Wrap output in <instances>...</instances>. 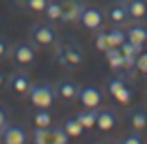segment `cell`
Returning <instances> with one entry per match:
<instances>
[{
    "label": "cell",
    "instance_id": "6da1fadb",
    "mask_svg": "<svg viewBox=\"0 0 147 144\" xmlns=\"http://www.w3.org/2000/svg\"><path fill=\"white\" fill-rule=\"evenodd\" d=\"M28 99H30L32 108H50L54 101V86L48 82H32L30 90H28Z\"/></svg>",
    "mask_w": 147,
    "mask_h": 144
},
{
    "label": "cell",
    "instance_id": "7a4b0ae2",
    "mask_svg": "<svg viewBox=\"0 0 147 144\" xmlns=\"http://www.w3.org/2000/svg\"><path fill=\"white\" fill-rule=\"evenodd\" d=\"M56 60H59L63 67L74 69V67H80V65H82L84 54L76 43H63V45H59V50H56Z\"/></svg>",
    "mask_w": 147,
    "mask_h": 144
},
{
    "label": "cell",
    "instance_id": "3957f363",
    "mask_svg": "<svg viewBox=\"0 0 147 144\" xmlns=\"http://www.w3.org/2000/svg\"><path fill=\"white\" fill-rule=\"evenodd\" d=\"M28 37H30V43L37 45V47H48L56 41V30L48 24H32L30 30H28Z\"/></svg>",
    "mask_w": 147,
    "mask_h": 144
},
{
    "label": "cell",
    "instance_id": "277c9868",
    "mask_svg": "<svg viewBox=\"0 0 147 144\" xmlns=\"http://www.w3.org/2000/svg\"><path fill=\"white\" fill-rule=\"evenodd\" d=\"M9 56L15 65L20 67H28V65L35 63V47L32 43H24V41H18L15 45L9 47Z\"/></svg>",
    "mask_w": 147,
    "mask_h": 144
},
{
    "label": "cell",
    "instance_id": "5b68a950",
    "mask_svg": "<svg viewBox=\"0 0 147 144\" xmlns=\"http://www.w3.org/2000/svg\"><path fill=\"white\" fill-rule=\"evenodd\" d=\"M26 140H28V131L22 125L7 123L0 129V142H5V144H24Z\"/></svg>",
    "mask_w": 147,
    "mask_h": 144
},
{
    "label": "cell",
    "instance_id": "8992f818",
    "mask_svg": "<svg viewBox=\"0 0 147 144\" xmlns=\"http://www.w3.org/2000/svg\"><path fill=\"white\" fill-rule=\"evenodd\" d=\"M82 11H84L82 0H61V22L65 24L78 22Z\"/></svg>",
    "mask_w": 147,
    "mask_h": 144
},
{
    "label": "cell",
    "instance_id": "52a82bcc",
    "mask_svg": "<svg viewBox=\"0 0 147 144\" xmlns=\"http://www.w3.org/2000/svg\"><path fill=\"white\" fill-rule=\"evenodd\" d=\"M7 86H9V90H11L13 95H28V90H30V86H32V80L28 77V73L15 71L13 75L9 77Z\"/></svg>",
    "mask_w": 147,
    "mask_h": 144
},
{
    "label": "cell",
    "instance_id": "ba28073f",
    "mask_svg": "<svg viewBox=\"0 0 147 144\" xmlns=\"http://www.w3.org/2000/svg\"><path fill=\"white\" fill-rule=\"evenodd\" d=\"M78 90H80L78 84L71 82V80H61L59 84L54 86V95L63 101V103H69V101L78 99Z\"/></svg>",
    "mask_w": 147,
    "mask_h": 144
},
{
    "label": "cell",
    "instance_id": "9c48e42d",
    "mask_svg": "<svg viewBox=\"0 0 147 144\" xmlns=\"http://www.w3.org/2000/svg\"><path fill=\"white\" fill-rule=\"evenodd\" d=\"M78 101L82 108H97L102 103V90L97 86H82L78 90Z\"/></svg>",
    "mask_w": 147,
    "mask_h": 144
},
{
    "label": "cell",
    "instance_id": "30bf717a",
    "mask_svg": "<svg viewBox=\"0 0 147 144\" xmlns=\"http://www.w3.org/2000/svg\"><path fill=\"white\" fill-rule=\"evenodd\" d=\"M102 19H104V13L95 7H84V11L80 13V19L78 22L82 24L87 30H97L102 26Z\"/></svg>",
    "mask_w": 147,
    "mask_h": 144
},
{
    "label": "cell",
    "instance_id": "8fae6325",
    "mask_svg": "<svg viewBox=\"0 0 147 144\" xmlns=\"http://www.w3.org/2000/svg\"><path fill=\"white\" fill-rule=\"evenodd\" d=\"M117 125V112L113 108H104V110H97V129L102 133H108L113 131Z\"/></svg>",
    "mask_w": 147,
    "mask_h": 144
},
{
    "label": "cell",
    "instance_id": "7c38bea8",
    "mask_svg": "<svg viewBox=\"0 0 147 144\" xmlns=\"http://www.w3.org/2000/svg\"><path fill=\"white\" fill-rule=\"evenodd\" d=\"M125 39H128V41H134V43L145 45V43H147V26L134 24V26L125 28Z\"/></svg>",
    "mask_w": 147,
    "mask_h": 144
},
{
    "label": "cell",
    "instance_id": "4fadbf2b",
    "mask_svg": "<svg viewBox=\"0 0 147 144\" xmlns=\"http://www.w3.org/2000/svg\"><path fill=\"white\" fill-rule=\"evenodd\" d=\"M125 9H128L130 17L143 19L147 15V2L145 0H125Z\"/></svg>",
    "mask_w": 147,
    "mask_h": 144
},
{
    "label": "cell",
    "instance_id": "5bb4252c",
    "mask_svg": "<svg viewBox=\"0 0 147 144\" xmlns=\"http://www.w3.org/2000/svg\"><path fill=\"white\" fill-rule=\"evenodd\" d=\"M130 125H132L134 131H143L147 127V112L143 108L130 110Z\"/></svg>",
    "mask_w": 147,
    "mask_h": 144
},
{
    "label": "cell",
    "instance_id": "9a60e30c",
    "mask_svg": "<svg viewBox=\"0 0 147 144\" xmlns=\"http://www.w3.org/2000/svg\"><path fill=\"white\" fill-rule=\"evenodd\" d=\"M61 125L65 127V131L69 133V138H80V135L84 133V127H82V123L78 121V116H67Z\"/></svg>",
    "mask_w": 147,
    "mask_h": 144
},
{
    "label": "cell",
    "instance_id": "2e32d148",
    "mask_svg": "<svg viewBox=\"0 0 147 144\" xmlns=\"http://www.w3.org/2000/svg\"><path fill=\"white\" fill-rule=\"evenodd\" d=\"M76 116H78V121L82 123L84 129H93V127H97V108H84L82 112H78Z\"/></svg>",
    "mask_w": 147,
    "mask_h": 144
},
{
    "label": "cell",
    "instance_id": "e0dca14e",
    "mask_svg": "<svg viewBox=\"0 0 147 144\" xmlns=\"http://www.w3.org/2000/svg\"><path fill=\"white\" fill-rule=\"evenodd\" d=\"M128 17L130 15H128V9H125V2H117L108 9V19L113 24H123Z\"/></svg>",
    "mask_w": 147,
    "mask_h": 144
},
{
    "label": "cell",
    "instance_id": "ac0fdd59",
    "mask_svg": "<svg viewBox=\"0 0 147 144\" xmlns=\"http://www.w3.org/2000/svg\"><path fill=\"white\" fill-rule=\"evenodd\" d=\"M104 56H106V63L110 65L113 71H119L121 69V63H123V52H121V47H108V50L104 52Z\"/></svg>",
    "mask_w": 147,
    "mask_h": 144
},
{
    "label": "cell",
    "instance_id": "d6986e66",
    "mask_svg": "<svg viewBox=\"0 0 147 144\" xmlns=\"http://www.w3.org/2000/svg\"><path fill=\"white\" fill-rule=\"evenodd\" d=\"M69 133L63 125H50V144H67Z\"/></svg>",
    "mask_w": 147,
    "mask_h": 144
},
{
    "label": "cell",
    "instance_id": "ffe728a7",
    "mask_svg": "<svg viewBox=\"0 0 147 144\" xmlns=\"http://www.w3.org/2000/svg\"><path fill=\"white\" fill-rule=\"evenodd\" d=\"M32 123H35V127H50L52 116H50V112H48V108H35V112H32Z\"/></svg>",
    "mask_w": 147,
    "mask_h": 144
},
{
    "label": "cell",
    "instance_id": "44dd1931",
    "mask_svg": "<svg viewBox=\"0 0 147 144\" xmlns=\"http://www.w3.org/2000/svg\"><path fill=\"white\" fill-rule=\"evenodd\" d=\"M28 140H32L35 144H50V127H35Z\"/></svg>",
    "mask_w": 147,
    "mask_h": 144
},
{
    "label": "cell",
    "instance_id": "7402d4cb",
    "mask_svg": "<svg viewBox=\"0 0 147 144\" xmlns=\"http://www.w3.org/2000/svg\"><path fill=\"white\" fill-rule=\"evenodd\" d=\"M106 39H108V47H121V43L125 41V30L110 28V30H106Z\"/></svg>",
    "mask_w": 147,
    "mask_h": 144
},
{
    "label": "cell",
    "instance_id": "603a6c76",
    "mask_svg": "<svg viewBox=\"0 0 147 144\" xmlns=\"http://www.w3.org/2000/svg\"><path fill=\"white\" fill-rule=\"evenodd\" d=\"M46 17L50 19V22H56V19H61V0H48V7H46Z\"/></svg>",
    "mask_w": 147,
    "mask_h": 144
},
{
    "label": "cell",
    "instance_id": "cb8c5ba5",
    "mask_svg": "<svg viewBox=\"0 0 147 144\" xmlns=\"http://www.w3.org/2000/svg\"><path fill=\"white\" fill-rule=\"evenodd\" d=\"M22 7H26L28 11H35V13H43L48 7V0H20Z\"/></svg>",
    "mask_w": 147,
    "mask_h": 144
},
{
    "label": "cell",
    "instance_id": "d4e9b609",
    "mask_svg": "<svg viewBox=\"0 0 147 144\" xmlns=\"http://www.w3.org/2000/svg\"><path fill=\"white\" fill-rule=\"evenodd\" d=\"M121 52L123 54H128V56H138L143 52V45L141 43H134V41H128L125 39L123 43H121Z\"/></svg>",
    "mask_w": 147,
    "mask_h": 144
},
{
    "label": "cell",
    "instance_id": "484cf974",
    "mask_svg": "<svg viewBox=\"0 0 147 144\" xmlns=\"http://www.w3.org/2000/svg\"><path fill=\"white\" fill-rule=\"evenodd\" d=\"M113 99H117L119 103H130V101H132V88H130L128 84H123L115 95H113Z\"/></svg>",
    "mask_w": 147,
    "mask_h": 144
},
{
    "label": "cell",
    "instance_id": "4316f807",
    "mask_svg": "<svg viewBox=\"0 0 147 144\" xmlns=\"http://www.w3.org/2000/svg\"><path fill=\"white\" fill-rule=\"evenodd\" d=\"M95 47L100 52L108 50V39H106V30H95Z\"/></svg>",
    "mask_w": 147,
    "mask_h": 144
},
{
    "label": "cell",
    "instance_id": "83f0119b",
    "mask_svg": "<svg viewBox=\"0 0 147 144\" xmlns=\"http://www.w3.org/2000/svg\"><path fill=\"white\" fill-rule=\"evenodd\" d=\"M123 84H125V77H121V75H119V77H115V80H110L108 84H106V93L113 97V95H115V93H117V90H119Z\"/></svg>",
    "mask_w": 147,
    "mask_h": 144
},
{
    "label": "cell",
    "instance_id": "f1b7e54d",
    "mask_svg": "<svg viewBox=\"0 0 147 144\" xmlns=\"http://www.w3.org/2000/svg\"><path fill=\"white\" fill-rule=\"evenodd\" d=\"M136 71L143 73V75H147V52L145 50L136 56Z\"/></svg>",
    "mask_w": 147,
    "mask_h": 144
},
{
    "label": "cell",
    "instance_id": "f546056e",
    "mask_svg": "<svg viewBox=\"0 0 147 144\" xmlns=\"http://www.w3.org/2000/svg\"><path fill=\"white\" fill-rule=\"evenodd\" d=\"M119 142H121V144H141V142H143V138L138 135V131H136L134 135H123Z\"/></svg>",
    "mask_w": 147,
    "mask_h": 144
},
{
    "label": "cell",
    "instance_id": "4dcf8cb0",
    "mask_svg": "<svg viewBox=\"0 0 147 144\" xmlns=\"http://www.w3.org/2000/svg\"><path fill=\"white\" fill-rule=\"evenodd\" d=\"M5 56H9V43H7L5 37L0 35V58H5Z\"/></svg>",
    "mask_w": 147,
    "mask_h": 144
},
{
    "label": "cell",
    "instance_id": "1f68e13d",
    "mask_svg": "<svg viewBox=\"0 0 147 144\" xmlns=\"http://www.w3.org/2000/svg\"><path fill=\"white\" fill-rule=\"evenodd\" d=\"M7 123H9V116H7V110L2 108V105H0V129H2V127H5Z\"/></svg>",
    "mask_w": 147,
    "mask_h": 144
},
{
    "label": "cell",
    "instance_id": "d6a6232c",
    "mask_svg": "<svg viewBox=\"0 0 147 144\" xmlns=\"http://www.w3.org/2000/svg\"><path fill=\"white\" fill-rule=\"evenodd\" d=\"M2 82H5V77H2V73H0V84H2Z\"/></svg>",
    "mask_w": 147,
    "mask_h": 144
}]
</instances>
